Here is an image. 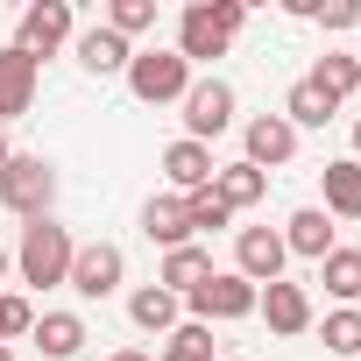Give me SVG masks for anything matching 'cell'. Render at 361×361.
Wrapping results in <instances>:
<instances>
[{"instance_id": "8", "label": "cell", "mask_w": 361, "mask_h": 361, "mask_svg": "<svg viewBox=\"0 0 361 361\" xmlns=\"http://www.w3.org/2000/svg\"><path fill=\"white\" fill-rule=\"evenodd\" d=\"M283 234L276 227H241V241H234V276H248L255 290L262 283H283Z\"/></svg>"}, {"instance_id": "26", "label": "cell", "mask_w": 361, "mask_h": 361, "mask_svg": "<svg viewBox=\"0 0 361 361\" xmlns=\"http://www.w3.org/2000/svg\"><path fill=\"white\" fill-rule=\"evenodd\" d=\"M185 220H192V234H199V227L213 234V227H227L234 213H227V206L213 199V185H206V192H185Z\"/></svg>"}, {"instance_id": "5", "label": "cell", "mask_w": 361, "mask_h": 361, "mask_svg": "<svg viewBox=\"0 0 361 361\" xmlns=\"http://www.w3.org/2000/svg\"><path fill=\"white\" fill-rule=\"evenodd\" d=\"M255 298H262V290H255L248 276L213 269V276H206V283H199L185 305H192V319H199V326H213V319H248V312H255Z\"/></svg>"}, {"instance_id": "19", "label": "cell", "mask_w": 361, "mask_h": 361, "mask_svg": "<svg viewBox=\"0 0 361 361\" xmlns=\"http://www.w3.org/2000/svg\"><path fill=\"white\" fill-rule=\"evenodd\" d=\"M78 64H85L92 78H114V71H128V64H135V50H128L114 29H85V36H78Z\"/></svg>"}, {"instance_id": "22", "label": "cell", "mask_w": 361, "mask_h": 361, "mask_svg": "<svg viewBox=\"0 0 361 361\" xmlns=\"http://www.w3.org/2000/svg\"><path fill=\"white\" fill-rule=\"evenodd\" d=\"M283 121H290V128H326V121H333V99H326L312 78H298L290 99H283Z\"/></svg>"}, {"instance_id": "28", "label": "cell", "mask_w": 361, "mask_h": 361, "mask_svg": "<svg viewBox=\"0 0 361 361\" xmlns=\"http://www.w3.org/2000/svg\"><path fill=\"white\" fill-rule=\"evenodd\" d=\"M170 354H192V361H213V326H199V319L170 326Z\"/></svg>"}, {"instance_id": "10", "label": "cell", "mask_w": 361, "mask_h": 361, "mask_svg": "<svg viewBox=\"0 0 361 361\" xmlns=\"http://www.w3.org/2000/svg\"><path fill=\"white\" fill-rule=\"evenodd\" d=\"M255 312H262L269 333H283V340H298V333L312 326V298H305V283H262Z\"/></svg>"}, {"instance_id": "30", "label": "cell", "mask_w": 361, "mask_h": 361, "mask_svg": "<svg viewBox=\"0 0 361 361\" xmlns=\"http://www.w3.org/2000/svg\"><path fill=\"white\" fill-rule=\"evenodd\" d=\"M319 22L326 29H354L361 22V0H319Z\"/></svg>"}, {"instance_id": "6", "label": "cell", "mask_w": 361, "mask_h": 361, "mask_svg": "<svg viewBox=\"0 0 361 361\" xmlns=\"http://www.w3.org/2000/svg\"><path fill=\"white\" fill-rule=\"evenodd\" d=\"M220 128H234V85L227 78H199L185 92V142H213Z\"/></svg>"}, {"instance_id": "21", "label": "cell", "mask_w": 361, "mask_h": 361, "mask_svg": "<svg viewBox=\"0 0 361 361\" xmlns=\"http://www.w3.org/2000/svg\"><path fill=\"white\" fill-rule=\"evenodd\" d=\"M128 319H135L142 333H170V326H177V298H170L163 283H149V290L128 298Z\"/></svg>"}, {"instance_id": "36", "label": "cell", "mask_w": 361, "mask_h": 361, "mask_svg": "<svg viewBox=\"0 0 361 361\" xmlns=\"http://www.w3.org/2000/svg\"><path fill=\"white\" fill-rule=\"evenodd\" d=\"M0 361H15V347H0Z\"/></svg>"}, {"instance_id": "9", "label": "cell", "mask_w": 361, "mask_h": 361, "mask_svg": "<svg viewBox=\"0 0 361 361\" xmlns=\"http://www.w3.org/2000/svg\"><path fill=\"white\" fill-rule=\"evenodd\" d=\"M57 43H71V8H64V0H36V8H22L15 50H29V57L43 64V57H50Z\"/></svg>"}, {"instance_id": "25", "label": "cell", "mask_w": 361, "mask_h": 361, "mask_svg": "<svg viewBox=\"0 0 361 361\" xmlns=\"http://www.w3.org/2000/svg\"><path fill=\"white\" fill-rule=\"evenodd\" d=\"M106 29L128 43V36H142V29H156V0H114L106 8Z\"/></svg>"}, {"instance_id": "24", "label": "cell", "mask_w": 361, "mask_h": 361, "mask_svg": "<svg viewBox=\"0 0 361 361\" xmlns=\"http://www.w3.org/2000/svg\"><path fill=\"white\" fill-rule=\"evenodd\" d=\"M319 283H326L333 298L354 305V298H361V255H354V248H333V255L319 262Z\"/></svg>"}, {"instance_id": "16", "label": "cell", "mask_w": 361, "mask_h": 361, "mask_svg": "<svg viewBox=\"0 0 361 361\" xmlns=\"http://www.w3.org/2000/svg\"><path fill=\"white\" fill-rule=\"evenodd\" d=\"M262 192H269V170H255V163H220V170H213V199H220L227 213L255 206Z\"/></svg>"}, {"instance_id": "2", "label": "cell", "mask_w": 361, "mask_h": 361, "mask_svg": "<svg viewBox=\"0 0 361 361\" xmlns=\"http://www.w3.org/2000/svg\"><path fill=\"white\" fill-rule=\"evenodd\" d=\"M50 199H57V170L43 156H8V170H0V206L22 213V220H50Z\"/></svg>"}, {"instance_id": "4", "label": "cell", "mask_w": 361, "mask_h": 361, "mask_svg": "<svg viewBox=\"0 0 361 361\" xmlns=\"http://www.w3.org/2000/svg\"><path fill=\"white\" fill-rule=\"evenodd\" d=\"M128 92H135L142 106L185 99V92H192V64L177 57V50H135V64H128Z\"/></svg>"}, {"instance_id": "14", "label": "cell", "mask_w": 361, "mask_h": 361, "mask_svg": "<svg viewBox=\"0 0 361 361\" xmlns=\"http://www.w3.org/2000/svg\"><path fill=\"white\" fill-rule=\"evenodd\" d=\"M29 340H36L50 361H71V354H85V340H92V333H85V319H78V312H43V319L29 326Z\"/></svg>"}, {"instance_id": "29", "label": "cell", "mask_w": 361, "mask_h": 361, "mask_svg": "<svg viewBox=\"0 0 361 361\" xmlns=\"http://www.w3.org/2000/svg\"><path fill=\"white\" fill-rule=\"evenodd\" d=\"M36 326V312H29V298H15V290H0V340H22Z\"/></svg>"}, {"instance_id": "13", "label": "cell", "mask_w": 361, "mask_h": 361, "mask_svg": "<svg viewBox=\"0 0 361 361\" xmlns=\"http://www.w3.org/2000/svg\"><path fill=\"white\" fill-rule=\"evenodd\" d=\"M298 156V128L283 121V114H262V121H248V163L255 170H269V163H290Z\"/></svg>"}, {"instance_id": "7", "label": "cell", "mask_w": 361, "mask_h": 361, "mask_svg": "<svg viewBox=\"0 0 361 361\" xmlns=\"http://www.w3.org/2000/svg\"><path fill=\"white\" fill-rule=\"evenodd\" d=\"M121 276H128V255H121L114 241H85V248L71 255V276H64V283H71L78 298H114Z\"/></svg>"}, {"instance_id": "32", "label": "cell", "mask_w": 361, "mask_h": 361, "mask_svg": "<svg viewBox=\"0 0 361 361\" xmlns=\"http://www.w3.org/2000/svg\"><path fill=\"white\" fill-rule=\"evenodd\" d=\"M8 156H15V149H8V128H0V170H8Z\"/></svg>"}, {"instance_id": "17", "label": "cell", "mask_w": 361, "mask_h": 361, "mask_svg": "<svg viewBox=\"0 0 361 361\" xmlns=\"http://www.w3.org/2000/svg\"><path fill=\"white\" fill-rule=\"evenodd\" d=\"M319 177H326V206L319 213L326 220H361V163L347 156V163H326Z\"/></svg>"}, {"instance_id": "15", "label": "cell", "mask_w": 361, "mask_h": 361, "mask_svg": "<svg viewBox=\"0 0 361 361\" xmlns=\"http://www.w3.org/2000/svg\"><path fill=\"white\" fill-rule=\"evenodd\" d=\"M283 248H290V255H312V262H326V255H333V220H326L319 206H298V213L283 220Z\"/></svg>"}, {"instance_id": "27", "label": "cell", "mask_w": 361, "mask_h": 361, "mask_svg": "<svg viewBox=\"0 0 361 361\" xmlns=\"http://www.w3.org/2000/svg\"><path fill=\"white\" fill-rule=\"evenodd\" d=\"M326 347H333V354H361V312H354V305H340V312L326 319Z\"/></svg>"}, {"instance_id": "23", "label": "cell", "mask_w": 361, "mask_h": 361, "mask_svg": "<svg viewBox=\"0 0 361 361\" xmlns=\"http://www.w3.org/2000/svg\"><path fill=\"white\" fill-rule=\"evenodd\" d=\"M312 85H319L333 106H340V99L361 85V57H333V50H326V57H319V71H312Z\"/></svg>"}, {"instance_id": "35", "label": "cell", "mask_w": 361, "mask_h": 361, "mask_svg": "<svg viewBox=\"0 0 361 361\" xmlns=\"http://www.w3.org/2000/svg\"><path fill=\"white\" fill-rule=\"evenodd\" d=\"M0 276H8V248H0Z\"/></svg>"}, {"instance_id": "31", "label": "cell", "mask_w": 361, "mask_h": 361, "mask_svg": "<svg viewBox=\"0 0 361 361\" xmlns=\"http://www.w3.org/2000/svg\"><path fill=\"white\" fill-rule=\"evenodd\" d=\"M106 361H149V354H142V347H121V354H106Z\"/></svg>"}, {"instance_id": "3", "label": "cell", "mask_w": 361, "mask_h": 361, "mask_svg": "<svg viewBox=\"0 0 361 361\" xmlns=\"http://www.w3.org/2000/svg\"><path fill=\"white\" fill-rule=\"evenodd\" d=\"M71 255H78V241L57 227V220H29L22 227V283H64L71 276Z\"/></svg>"}, {"instance_id": "18", "label": "cell", "mask_w": 361, "mask_h": 361, "mask_svg": "<svg viewBox=\"0 0 361 361\" xmlns=\"http://www.w3.org/2000/svg\"><path fill=\"white\" fill-rule=\"evenodd\" d=\"M206 276H213V255L185 241V248H170V255H163V276H156V283H163L170 298H192V290H199Z\"/></svg>"}, {"instance_id": "34", "label": "cell", "mask_w": 361, "mask_h": 361, "mask_svg": "<svg viewBox=\"0 0 361 361\" xmlns=\"http://www.w3.org/2000/svg\"><path fill=\"white\" fill-rule=\"evenodd\" d=\"M163 361H192V354H170V347H163Z\"/></svg>"}, {"instance_id": "11", "label": "cell", "mask_w": 361, "mask_h": 361, "mask_svg": "<svg viewBox=\"0 0 361 361\" xmlns=\"http://www.w3.org/2000/svg\"><path fill=\"white\" fill-rule=\"evenodd\" d=\"M36 71H43V64H36L29 50H15V43L0 50V121L29 114V99H36Z\"/></svg>"}, {"instance_id": "12", "label": "cell", "mask_w": 361, "mask_h": 361, "mask_svg": "<svg viewBox=\"0 0 361 361\" xmlns=\"http://www.w3.org/2000/svg\"><path fill=\"white\" fill-rule=\"evenodd\" d=\"M213 170H220V163H213L206 142H170V149H163V177L177 185V199H185V192H206Z\"/></svg>"}, {"instance_id": "33", "label": "cell", "mask_w": 361, "mask_h": 361, "mask_svg": "<svg viewBox=\"0 0 361 361\" xmlns=\"http://www.w3.org/2000/svg\"><path fill=\"white\" fill-rule=\"evenodd\" d=\"M354 163H361V121H354Z\"/></svg>"}, {"instance_id": "20", "label": "cell", "mask_w": 361, "mask_h": 361, "mask_svg": "<svg viewBox=\"0 0 361 361\" xmlns=\"http://www.w3.org/2000/svg\"><path fill=\"white\" fill-rule=\"evenodd\" d=\"M142 234H149V241H163V248H185V241H192L185 199H149V206H142Z\"/></svg>"}, {"instance_id": "1", "label": "cell", "mask_w": 361, "mask_h": 361, "mask_svg": "<svg viewBox=\"0 0 361 361\" xmlns=\"http://www.w3.org/2000/svg\"><path fill=\"white\" fill-rule=\"evenodd\" d=\"M241 22H248L241 0H192L185 22H177V57H185V64H213L241 36Z\"/></svg>"}]
</instances>
